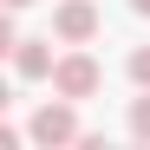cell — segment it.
<instances>
[{"instance_id": "obj_1", "label": "cell", "mask_w": 150, "mask_h": 150, "mask_svg": "<svg viewBox=\"0 0 150 150\" xmlns=\"http://www.w3.org/2000/svg\"><path fill=\"white\" fill-rule=\"evenodd\" d=\"M98 85H105V72H98V59H91V52H65V59L52 65V91H59V98H72V105H79V98H91Z\"/></svg>"}, {"instance_id": "obj_2", "label": "cell", "mask_w": 150, "mask_h": 150, "mask_svg": "<svg viewBox=\"0 0 150 150\" xmlns=\"http://www.w3.org/2000/svg\"><path fill=\"white\" fill-rule=\"evenodd\" d=\"M33 144H85L72 98H59V105H39V111H33Z\"/></svg>"}, {"instance_id": "obj_3", "label": "cell", "mask_w": 150, "mask_h": 150, "mask_svg": "<svg viewBox=\"0 0 150 150\" xmlns=\"http://www.w3.org/2000/svg\"><path fill=\"white\" fill-rule=\"evenodd\" d=\"M52 33H59L65 46H85V39L98 33V7H91V0H65V7L52 13Z\"/></svg>"}, {"instance_id": "obj_4", "label": "cell", "mask_w": 150, "mask_h": 150, "mask_svg": "<svg viewBox=\"0 0 150 150\" xmlns=\"http://www.w3.org/2000/svg\"><path fill=\"white\" fill-rule=\"evenodd\" d=\"M52 39H20L13 46V72H20V79H52Z\"/></svg>"}, {"instance_id": "obj_5", "label": "cell", "mask_w": 150, "mask_h": 150, "mask_svg": "<svg viewBox=\"0 0 150 150\" xmlns=\"http://www.w3.org/2000/svg\"><path fill=\"white\" fill-rule=\"evenodd\" d=\"M131 137H137V144H150V91L131 105Z\"/></svg>"}, {"instance_id": "obj_6", "label": "cell", "mask_w": 150, "mask_h": 150, "mask_svg": "<svg viewBox=\"0 0 150 150\" xmlns=\"http://www.w3.org/2000/svg\"><path fill=\"white\" fill-rule=\"evenodd\" d=\"M131 79L150 91V46H137V52H131Z\"/></svg>"}, {"instance_id": "obj_7", "label": "cell", "mask_w": 150, "mask_h": 150, "mask_svg": "<svg viewBox=\"0 0 150 150\" xmlns=\"http://www.w3.org/2000/svg\"><path fill=\"white\" fill-rule=\"evenodd\" d=\"M131 13H144V20H150V0H131Z\"/></svg>"}, {"instance_id": "obj_8", "label": "cell", "mask_w": 150, "mask_h": 150, "mask_svg": "<svg viewBox=\"0 0 150 150\" xmlns=\"http://www.w3.org/2000/svg\"><path fill=\"white\" fill-rule=\"evenodd\" d=\"M7 7H33V0H7Z\"/></svg>"}]
</instances>
